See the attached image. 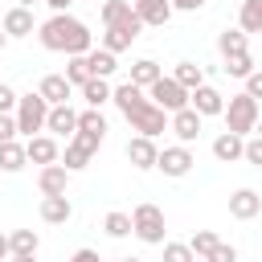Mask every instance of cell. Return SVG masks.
I'll return each mask as SVG.
<instances>
[{
	"label": "cell",
	"mask_w": 262,
	"mask_h": 262,
	"mask_svg": "<svg viewBox=\"0 0 262 262\" xmlns=\"http://www.w3.org/2000/svg\"><path fill=\"white\" fill-rule=\"evenodd\" d=\"M37 37H41L45 49L70 53V57H86V53L94 49V33H90L78 16H70V12H53V16L37 29Z\"/></svg>",
	"instance_id": "cell-1"
},
{
	"label": "cell",
	"mask_w": 262,
	"mask_h": 262,
	"mask_svg": "<svg viewBox=\"0 0 262 262\" xmlns=\"http://www.w3.org/2000/svg\"><path fill=\"white\" fill-rule=\"evenodd\" d=\"M258 119H262V106H258V98H250L246 90L225 102V131H229V135L250 139V135L258 131Z\"/></svg>",
	"instance_id": "cell-2"
},
{
	"label": "cell",
	"mask_w": 262,
	"mask_h": 262,
	"mask_svg": "<svg viewBox=\"0 0 262 262\" xmlns=\"http://www.w3.org/2000/svg\"><path fill=\"white\" fill-rule=\"evenodd\" d=\"M45 123H49V102L41 94H20V102H16V131L25 139H33V135L45 131Z\"/></svg>",
	"instance_id": "cell-3"
},
{
	"label": "cell",
	"mask_w": 262,
	"mask_h": 262,
	"mask_svg": "<svg viewBox=\"0 0 262 262\" xmlns=\"http://www.w3.org/2000/svg\"><path fill=\"white\" fill-rule=\"evenodd\" d=\"M131 225H135V237L147 242V246H164V209L143 201L131 209Z\"/></svg>",
	"instance_id": "cell-4"
},
{
	"label": "cell",
	"mask_w": 262,
	"mask_h": 262,
	"mask_svg": "<svg viewBox=\"0 0 262 262\" xmlns=\"http://www.w3.org/2000/svg\"><path fill=\"white\" fill-rule=\"evenodd\" d=\"M127 123H131V131H139V135H147V139H156L160 131H172V115H168V111H160L151 98H147L139 111H131V115H127Z\"/></svg>",
	"instance_id": "cell-5"
},
{
	"label": "cell",
	"mask_w": 262,
	"mask_h": 262,
	"mask_svg": "<svg viewBox=\"0 0 262 262\" xmlns=\"http://www.w3.org/2000/svg\"><path fill=\"white\" fill-rule=\"evenodd\" d=\"M102 147V135H94V131H78L70 143H66V156H61V164H66V172H78V168H86L90 164V156Z\"/></svg>",
	"instance_id": "cell-6"
},
{
	"label": "cell",
	"mask_w": 262,
	"mask_h": 262,
	"mask_svg": "<svg viewBox=\"0 0 262 262\" xmlns=\"http://www.w3.org/2000/svg\"><path fill=\"white\" fill-rule=\"evenodd\" d=\"M147 98H151L160 111H168V115H176V111H184V106H188V90H184L176 78H160V82L147 90Z\"/></svg>",
	"instance_id": "cell-7"
},
{
	"label": "cell",
	"mask_w": 262,
	"mask_h": 262,
	"mask_svg": "<svg viewBox=\"0 0 262 262\" xmlns=\"http://www.w3.org/2000/svg\"><path fill=\"white\" fill-rule=\"evenodd\" d=\"M192 151H188V143H176V147H164L160 151V160H156V168L164 172V176H172V180H180V176H188L192 172Z\"/></svg>",
	"instance_id": "cell-8"
},
{
	"label": "cell",
	"mask_w": 262,
	"mask_h": 262,
	"mask_svg": "<svg viewBox=\"0 0 262 262\" xmlns=\"http://www.w3.org/2000/svg\"><path fill=\"white\" fill-rule=\"evenodd\" d=\"M143 33V20L139 16H131V20H123V25H111L106 33H102V49H111V53H123V49H131V41Z\"/></svg>",
	"instance_id": "cell-9"
},
{
	"label": "cell",
	"mask_w": 262,
	"mask_h": 262,
	"mask_svg": "<svg viewBox=\"0 0 262 262\" xmlns=\"http://www.w3.org/2000/svg\"><path fill=\"white\" fill-rule=\"evenodd\" d=\"M188 106H192L201 119H209V115H225V94L213 90V86L205 82V86H196V90L188 94Z\"/></svg>",
	"instance_id": "cell-10"
},
{
	"label": "cell",
	"mask_w": 262,
	"mask_h": 262,
	"mask_svg": "<svg viewBox=\"0 0 262 262\" xmlns=\"http://www.w3.org/2000/svg\"><path fill=\"white\" fill-rule=\"evenodd\" d=\"M258 213H262V192H254V188H233L229 192V217L254 221Z\"/></svg>",
	"instance_id": "cell-11"
},
{
	"label": "cell",
	"mask_w": 262,
	"mask_h": 262,
	"mask_svg": "<svg viewBox=\"0 0 262 262\" xmlns=\"http://www.w3.org/2000/svg\"><path fill=\"white\" fill-rule=\"evenodd\" d=\"M127 160H131V168H139V172L156 168V160H160V147H156V139H147V135H135V139H127Z\"/></svg>",
	"instance_id": "cell-12"
},
{
	"label": "cell",
	"mask_w": 262,
	"mask_h": 262,
	"mask_svg": "<svg viewBox=\"0 0 262 262\" xmlns=\"http://www.w3.org/2000/svg\"><path fill=\"white\" fill-rule=\"evenodd\" d=\"M45 131L74 139V135H78V111H74L70 102H61V106H49V123H45Z\"/></svg>",
	"instance_id": "cell-13"
},
{
	"label": "cell",
	"mask_w": 262,
	"mask_h": 262,
	"mask_svg": "<svg viewBox=\"0 0 262 262\" xmlns=\"http://www.w3.org/2000/svg\"><path fill=\"white\" fill-rule=\"evenodd\" d=\"M131 8H135V16L143 20V25H168L172 20V0H131Z\"/></svg>",
	"instance_id": "cell-14"
},
{
	"label": "cell",
	"mask_w": 262,
	"mask_h": 262,
	"mask_svg": "<svg viewBox=\"0 0 262 262\" xmlns=\"http://www.w3.org/2000/svg\"><path fill=\"white\" fill-rule=\"evenodd\" d=\"M66 180H70L66 164H49V168L37 172V188H41V196H66Z\"/></svg>",
	"instance_id": "cell-15"
},
{
	"label": "cell",
	"mask_w": 262,
	"mask_h": 262,
	"mask_svg": "<svg viewBox=\"0 0 262 262\" xmlns=\"http://www.w3.org/2000/svg\"><path fill=\"white\" fill-rule=\"evenodd\" d=\"M70 82H66V74H45L41 78V86H37V94L49 102V106H61V102H70Z\"/></svg>",
	"instance_id": "cell-16"
},
{
	"label": "cell",
	"mask_w": 262,
	"mask_h": 262,
	"mask_svg": "<svg viewBox=\"0 0 262 262\" xmlns=\"http://www.w3.org/2000/svg\"><path fill=\"white\" fill-rule=\"evenodd\" d=\"M0 25H4V33H8V37H29V33L37 29V25H33V8H20V4H12V8L4 12V20H0Z\"/></svg>",
	"instance_id": "cell-17"
},
{
	"label": "cell",
	"mask_w": 262,
	"mask_h": 262,
	"mask_svg": "<svg viewBox=\"0 0 262 262\" xmlns=\"http://www.w3.org/2000/svg\"><path fill=\"white\" fill-rule=\"evenodd\" d=\"M201 123H205V119H201L192 106H184V111H176V115H172V131H176V139H180V143H192V139L201 135Z\"/></svg>",
	"instance_id": "cell-18"
},
{
	"label": "cell",
	"mask_w": 262,
	"mask_h": 262,
	"mask_svg": "<svg viewBox=\"0 0 262 262\" xmlns=\"http://www.w3.org/2000/svg\"><path fill=\"white\" fill-rule=\"evenodd\" d=\"M213 156H217L221 164L246 160V139H242V135H229V131H221V135L213 139Z\"/></svg>",
	"instance_id": "cell-19"
},
{
	"label": "cell",
	"mask_w": 262,
	"mask_h": 262,
	"mask_svg": "<svg viewBox=\"0 0 262 262\" xmlns=\"http://www.w3.org/2000/svg\"><path fill=\"white\" fill-rule=\"evenodd\" d=\"M25 151H29V160L41 164V168L57 164V139H53V135H33V139L25 143Z\"/></svg>",
	"instance_id": "cell-20"
},
{
	"label": "cell",
	"mask_w": 262,
	"mask_h": 262,
	"mask_svg": "<svg viewBox=\"0 0 262 262\" xmlns=\"http://www.w3.org/2000/svg\"><path fill=\"white\" fill-rule=\"evenodd\" d=\"M70 217H74L70 196H41V221H49V225H66Z\"/></svg>",
	"instance_id": "cell-21"
},
{
	"label": "cell",
	"mask_w": 262,
	"mask_h": 262,
	"mask_svg": "<svg viewBox=\"0 0 262 262\" xmlns=\"http://www.w3.org/2000/svg\"><path fill=\"white\" fill-rule=\"evenodd\" d=\"M164 78V70H160V61H151V57H139L135 66H131V78L127 82H135L139 90H151L156 82Z\"/></svg>",
	"instance_id": "cell-22"
},
{
	"label": "cell",
	"mask_w": 262,
	"mask_h": 262,
	"mask_svg": "<svg viewBox=\"0 0 262 262\" xmlns=\"http://www.w3.org/2000/svg\"><path fill=\"white\" fill-rule=\"evenodd\" d=\"M111 102H115V106L123 111V119H127L131 111H139V106L147 102V94H143L135 82H123V86H115V98H111Z\"/></svg>",
	"instance_id": "cell-23"
},
{
	"label": "cell",
	"mask_w": 262,
	"mask_h": 262,
	"mask_svg": "<svg viewBox=\"0 0 262 262\" xmlns=\"http://www.w3.org/2000/svg\"><path fill=\"white\" fill-rule=\"evenodd\" d=\"M217 53L229 61V57H237V53H250L246 49V33L242 29H225V33H217Z\"/></svg>",
	"instance_id": "cell-24"
},
{
	"label": "cell",
	"mask_w": 262,
	"mask_h": 262,
	"mask_svg": "<svg viewBox=\"0 0 262 262\" xmlns=\"http://www.w3.org/2000/svg\"><path fill=\"white\" fill-rule=\"evenodd\" d=\"M172 78H176V82H180V86H184L188 94H192L196 86H205V70H201L196 61H176V70H172Z\"/></svg>",
	"instance_id": "cell-25"
},
{
	"label": "cell",
	"mask_w": 262,
	"mask_h": 262,
	"mask_svg": "<svg viewBox=\"0 0 262 262\" xmlns=\"http://www.w3.org/2000/svg\"><path fill=\"white\" fill-rule=\"evenodd\" d=\"M25 164H29L25 143H16V139H12V143H0V168H4V172H20Z\"/></svg>",
	"instance_id": "cell-26"
},
{
	"label": "cell",
	"mask_w": 262,
	"mask_h": 262,
	"mask_svg": "<svg viewBox=\"0 0 262 262\" xmlns=\"http://www.w3.org/2000/svg\"><path fill=\"white\" fill-rule=\"evenodd\" d=\"M135 16V8H131V0H102V25L111 29V25H123V20H131Z\"/></svg>",
	"instance_id": "cell-27"
},
{
	"label": "cell",
	"mask_w": 262,
	"mask_h": 262,
	"mask_svg": "<svg viewBox=\"0 0 262 262\" xmlns=\"http://www.w3.org/2000/svg\"><path fill=\"white\" fill-rule=\"evenodd\" d=\"M86 66H90V78H111L115 74V53L111 49H90Z\"/></svg>",
	"instance_id": "cell-28"
},
{
	"label": "cell",
	"mask_w": 262,
	"mask_h": 262,
	"mask_svg": "<svg viewBox=\"0 0 262 262\" xmlns=\"http://www.w3.org/2000/svg\"><path fill=\"white\" fill-rule=\"evenodd\" d=\"M82 98L98 111L102 102H111V98H115V90H111V82H106V78H90V82L82 86Z\"/></svg>",
	"instance_id": "cell-29"
},
{
	"label": "cell",
	"mask_w": 262,
	"mask_h": 262,
	"mask_svg": "<svg viewBox=\"0 0 262 262\" xmlns=\"http://www.w3.org/2000/svg\"><path fill=\"white\" fill-rule=\"evenodd\" d=\"M102 229H106V237H127V233H135V225H131V213H123V209L106 213V217H102Z\"/></svg>",
	"instance_id": "cell-30"
},
{
	"label": "cell",
	"mask_w": 262,
	"mask_h": 262,
	"mask_svg": "<svg viewBox=\"0 0 262 262\" xmlns=\"http://www.w3.org/2000/svg\"><path fill=\"white\" fill-rule=\"evenodd\" d=\"M237 29H242V33H262V0H246V4H242Z\"/></svg>",
	"instance_id": "cell-31"
},
{
	"label": "cell",
	"mask_w": 262,
	"mask_h": 262,
	"mask_svg": "<svg viewBox=\"0 0 262 262\" xmlns=\"http://www.w3.org/2000/svg\"><path fill=\"white\" fill-rule=\"evenodd\" d=\"M8 242H12V254H37V250H41L37 229H12V233H8Z\"/></svg>",
	"instance_id": "cell-32"
},
{
	"label": "cell",
	"mask_w": 262,
	"mask_h": 262,
	"mask_svg": "<svg viewBox=\"0 0 262 262\" xmlns=\"http://www.w3.org/2000/svg\"><path fill=\"white\" fill-rule=\"evenodd\" d=\"M188 246H192V254H196V258H209V254L221 246V237H217L213 229H196V233L188 237Z\"/></svg>",
	"instance_id": "cell-33"
},
{
	"label": "cell",
	"mask_w": 262,
	"mask_h": 262,
	"mask_svg": "<svg viewBox=\"0 0 262 262\" xmlns=\"http://www.w3.org/2000/svg\"><path fill=\"white\" fill-rule=\"evenodd\" d=\"M66 82L78 86V90L90 82V66H86V57H70V61H66Z\"/></svg>",
	"instance_id": "cell-34"
},
{
	"label": "cell",
	"mask_w": 262,
	"mask_h": 262,
	"mask_svg": "<svg viewBox=\"0 0 262 262\" xmlns=\"http://www.w3.org/2000/svg\"><path fill=\"white\" fill-rule=\"evenodd\" d=\"M78 131H94V135H106V119H102V111H82L78 115Z\"/></svg>",
	"instance_id": "cell-35"
},
{
	"label": "cell",
	"mask_w": 262,
	"mask_h": 262,
	"mask_svg": "<svg viewBox=\"0 0 262 262\" xmlns=\"http://www.w3.org/2000/svg\"><path fill=\"white\" fill-rule=\"evenodd\" d=\"M164 262H196L188 242H164Z\"/></svg>",
	"instance_id": "cell-36"
},
{
	"label": "cell",
	"mask_w": 262,
	"mask_h": 262,
	"mask_svg": "<svg viewBox=\"0 0 262 262\" xmlns=\"http://www.w3.org/2000/svg\"><path fill=\"white\" fill-rule=\"evenodd\" d=\"M221 70L233 74V78H250V74H254V57H250V53H237V57H229Z\"/></svg>",
	"instance_id": "cell-37"
},
{
	"label": "cell",
	"mask_w": 262,
	"mask_h": 262,
	"mask_svg": "<svg viewBox=\"0 0 262 262\" xmlns=\"http://www.w3.org/2000/svg\"><path fill=\"white\" fill-rule=\"evenodd\" d=\"M16 102H20V94L8 82H0V115H16Z\"/></svg>",
	"instance_id": "cell-38"
},
{
	"label": "cell",
	"mask_w": 262,
	"mask_h": 262,
	"mask_svg": "<svg viewBox=\"0 0 262 262\" xmlns=\"http://www.w3.org/2000/svg\"><path fill=\"white\" fill-rule=\"evenodd\" d=\"M246 164L262 168V135H250V139H246Z\"/></svg>",
	"instance_id": "cell-39"
},
{
	"label": "cell",
	"mask_w": 262,
	"mask_h": 262,
	"mask_svg": "<svg viewBox=\"0 0 262 262\" xmlns=\"http://www.w3.org/2000/svg\"><path fill=\"white\" fill-rule=\"evenodd\" d=\"M20 131H16V115H0V143H12Z\"/></svg>",
	"instance_id": "cell-40"
},
{
	"label": "cell",
	"mask_w": 262,
	"mask_h": 262,
	"mask_svg": "<svg viewBox=\"0 0 262 262\" xmlns=\"http://www.w3.org/2000/svg\"><path fill=\"white\" fill-rule=\"evenodd\" d=\"M205 262H237V250H233V246H225V242H221V246H217V250H213V254H209V258H205Z\"/></svg>",
	"instance_id": "cell-41"
},
{
	"label": "cell",
	"mask_w": 262,
	"mask_h": 262,
	"mask_svg": "<svg viewBox=\"0 0 262 262\" xmlns=\"http://www.w3.org/2000/svg\"><path fill=\"white\" fill-rule=\"evenodd\" d=\"M246 94H250V98H262V70H254V74L246 78Z\"/></svg>",
	"instance_id": "cell-42"
},
{
	"label": "cell",
	"mask_w": 262,
	"mask_h": 262,
	"mask_svg": "<svg viewBox=\"0 0 262 262\" xmlns=\"http://www.w3.org/2000/svg\"><path fill=\"white\" fill-rule=\"evenodd\" d=\"M172 8H180V12H196V8H205V0H172Z\"/></svg>",
	"instance_id": "cell-43"
},
{
	"label": "cell",
	"mask_w": 262,
	"mask_h": 262,
	"mask_svg": "<svg viewBox=\"0 0 262 262\" xmlns=\"http://www.w3.org/2000/svg\"><path fill=\"white\" fill-rule=\"evenodd\" d=\"M70 262H102V258H98V250H78Z\"/></svg>",
	"instance_id": "cell-44"
},
{
	"label": "cell",
	"mask_w": 262,
	"mask_h": 262,
	"mask_svg": "<svg viewBox=\"0 0 262 262\" xmlns=\"http://www.w3.org/2000/svg\"><path fill=\"white\" fill-rule=\"evenodd\" d=\"M4 258H12V242H8V233H0V262Z\"/></svg>",
	"instance_id": "cell-45"
},
{
	"label": "cell",
	"mask_w": 262,
	"mask_h": 262,
	"mask_svg": "<svg viewBox=\"0 0 262 262\" xmlns=\"http://www.w3.org/2000/svg\"><path fill=\"white\" fill-rule=\"evenodd\" d=\"M45 4H49L53 12H66V8H70V0H45Z\"/></svg>",
	"instance_id": "cell-46"
},
{
	"label": "cell",
	"mask_w": 262,
	"mask_h": 262,
	"mask_svg": "<svg viewBox=\"0 0 262 262\" xmlns=\"http://www.w3.org/2000/svg\"><path fill=\"white\" fill-rule=\"evenodd\" d=\"M8 262H37V254H12Z\"/></svg>",
	"instance_id": "cell-47"
},
{
	"label": "cell",
	"mask_w": 262,
	"mask_h": 262,
	"mask_svg": "<svg viewBox=\"0 0 262 262\" xmlns=\"http://www.w3.org/2000/svg\"><path fill=\"white\" fill-rule=\"evenodd\" d=\"M16 4H20V8H33V4H37V0H16Z\"/></svg>",
	"instance_id": "cell-48"
},
{
	"label": "cell",
	"mask_w": 262,
	"mask_h": 262,
	"mask_svg": "<svg viewBox=\"0 0 262 262\" xmlns=\"http://www.w3.org/2000/svg\"><path fill=\"white\" fill-rule=\"evenodd\" d=\"M4 41H8V33H4V25H0V49H4Z\"/></svg>",
	"instance_id": "cell-49"
},
{
	"label": "cell",
	"mask_w": 262,
	"mask_h": 262,
	"mask_svg": "<svg viewBox=\"0 0 262 262\" xmlns=\"http://www.w3.org/2000/svg\"><path fill=\"white\" fill-rule=\"evenodd\" d=\"M119 262H143V258H119Z\"/></svg>",
	"instance_id": "cell-50"
},
{
	"label": "cell",
	"mask_w": 262,
	"mask_h": 262,
	"mask_svg": "<svg viewBox=\"0 0 262 262\" xmlns=\"http://www.w3.org/2000/svg\"><path fill=\"white\" fill-rule=\"evenodd\" d=\"M254 135H262V119H258V131H254Z\"/></svg>",
	"instance_id": "cell-51"
},
{
	"label": "cell",
	"mask_w": 262,
	"mask_h": 262,
	"mask_svg": "<svg viewBox=\"0 0 262 262\" xmlns=\"http://www.w3.org/2000/svg\"><path fill=\"white\" fill-rule=\"evenodd\" d=\"M233 4H246V0H233Z\"/></svg>",
	"instance_id": "cell-52"
},
{
	"label": "cell",
	"mask_w": 262,
	"mask_h": 262,
	"mask_svg": "<svg viewBox=\"0 0 262 262\" xmlns=\"http://www.w3.org/2000/svg\"><path fill=\"white\" fill-rule=\"evenodd\" d=\"M196 262H205V258H196Z\"/></svg>",
	"instance_id": "cell-53"
},
{
	"label": "cell",
	"mask_w": 262,
	"mask_h": 262,
	"mask_svg": "<svg viewBox=\"0 0 262 262\" xmlns=\"http://www.w3.org/2000/svg\"><path fill=\"white\" fill-rule=\"evenodd\" d=\"M94 4H98V0H94Z\"/></svg>",
	"instance_id": "cell-54"
}]
</instances>
